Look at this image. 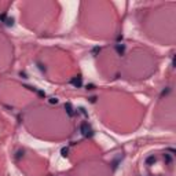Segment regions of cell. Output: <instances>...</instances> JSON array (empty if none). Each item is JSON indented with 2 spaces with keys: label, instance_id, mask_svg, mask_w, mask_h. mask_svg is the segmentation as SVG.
<instances>
[{
  "label": "cell",
  "instance_id": "obj_1",
  "mask_svg": "<svg viewBox=\"0 0 176 176\" xmlns=\"http://www.w3.org/2000/svg\"><path fill=\"white\" fill-rule=\"evenodd\" d=\"M80 131L84 136H92V128L88 125V123H83L80 125Z\"/></svg>",
  "mask_w": 176,
  "mask_h": 176
},
{
  "label": "cell",
  "instance_id": "obj_2",
  "mask_svg": "<svg viewBox=\"0 0 176 176\" xmlns=\"http://www.w3.org/2000/svg\"><path fill=\"white\" fill-rule=\"evenodd\" d=\"M70 84H73L74 87H81V84H83V80H81L80 76H77V77H74V79H72Z\"/></svg>",
  "mask_w": 176,
  "mask_h": 176
},
{
  "label": "cell",
  "instance_id": "obj_3",
  "mask_svg": "<svg viewBox=\"0 0 176 176\" xmlns=\"http://www.w3.org/2000/svg\"><path fill=\"white\" fill-rule=\"evenodd\" d=\"M0 21H3L4 24L8 25V26L14 24V19H12V18H11V19H10V18H6V14H3V15H0Z\"/></svg>",
  "mask_w": 176,
  "mask_h": 176
},
{
  "label": "cell",
  "instance_id": "obj_4",
  "mask_svg": "<svg viewBox=\"0 0 176 176\" xmlns=\"http://www.w3.org/2000/svg\"><path fill=\"white\" fill-rule=\"evenodd\" d=\"M65 109H66V112H68V114H69L70 117L74 114V112H73V107H72V105H70V103H66V105H65Z\"/></svg>",
  "mask_w": 176,
  "mask_h": 176
},
{
  "label": "cell",
  "instance_id": "obj_5",
  "mask_svg": "<svg viewBox=\"0 0 176 176\" xmlns=\"http://www.w3.org/2000/svg\"><path fill=\"white\" fill-rule=\"evenodd\" d=\"M151 162H156V157H154V156H150L147 160H146V164H147V165H150Z\"/></svg>",
  "mask_w": 176,
  "mask_h": 176
}]
</instances>
